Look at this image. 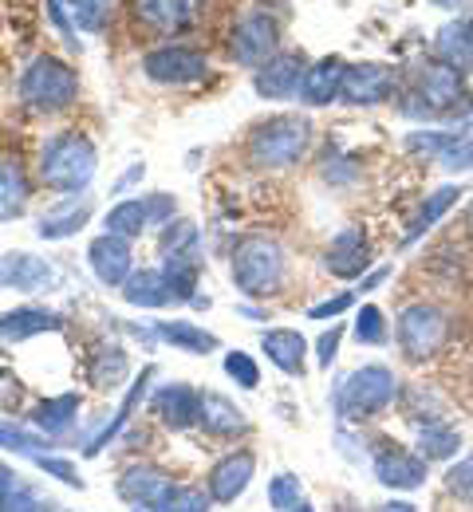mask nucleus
<instances>
[{"instance_id": "obj_39", "label": "nucleus", "mask_w": 473, "mask_h": 512, "mask_svg": "<svg viewBox=\"0 0 473 512\" xmlns=\"http://www.w3.org/2000/svg\"><path fill=\"white\" fill-rule=\"evenodd\" d=\"M198 245V225L194 221H166V229H162V241H158V249L162 256H174V253H190Z\"/></svg>"}, {"instance_id": "obj_42", "label": "nucleus", "mask_w": 473, "mask_h": 512, "mask_svg": "<svg viewBox=\"0 0 473 512\" xmlns=\"http://www.w3.org/2000/svg\"><path fill=\"white\" fill-rule=\"evenodd\" d=\"M296 501H304L300 497V477H292V473H276L269 481V505L276 512H288Z\"/></svg>"}, {"instance_id": "obj_55", "label": "nucleus", "mask_w": 473, "mask_h": 512, "mask_svg": "<svg viewBox=\"0 0 473 512\" xmlns=\"http://www.w3.org/2000/svg\"><path fill=\"white\" fill-rule=\"evenodd\" d=\"M462 28H466V36H470V44H473V16L466 20V24H462Z\"/></svg>"}, {"instance_id": "obj_19", "label": "nucleus", "mask_w": 473, "mask_h": 512, "mask_svg": "<svg viewBox=\"0 0 473 512\" xmlns=\"http://www.w3.org/2000/svg\"><path fill=\"white\" fill-rule=\"evenodd\" d=\"M261 351L269 355L272 367H280L284 375H304V359H308V339L296 327H269L261 335Z\"/></svg>"}, {"instance_id": "obj_34", "label": "nucleus", "mask_w": 473, "mask_h": 512, "mask_svg": "<svg viewBox=\"0 0 473 512\" xmlns=\"http://www.w3.org/2000/svg\"><path fill=\"white\" fill-rule=\"evenodd\" d=\"M107 233H115V237H123V241H131V237H142V229L150 225V213H146V197H127V201H119L111 213H107Z\"/></svg>"}, {"instance_id": "obj_4", "label": "nucleus", "mask_w": 473, "mask_h": 512, "mask_svg": "<svg viewBox=\"0 0 473 512\" xmlns=\"http://www.w3.org/2000/svg\"><path fill=\"white\" fill-rule=\"evenodd\" d=\"M79 99L75 67L56 56H36L20 75V103L32 111H64Z\"/></svg>"}, {"instance_id": "obj_12", "label": "nucleus", "mask_w": 473, "mask_h": 512, "mask_svg": "<svg viewBox=\"0 0 473 512\" xmlns=\"http://www.w3.org/2000/svg\"><path fill=\"white\" fill-rule=\"evenodd\" d=\"M131 241H123V237H115V233H103V237H95L91 245H87V264H91V272L99 276V284H107V288H119L127 276H131Z\"/></svg>"}, {"instance_id": "obj_8", "label": "nucleus", "mask_w": 473, "mask_h": 512, "mask_svg": "<svg viewBox=\"0 0 473 512\" xmlns=\"http://www.w3.org/2000/svg\"><path fill=\"white\" fill-rule=\"evenodd\" d=\"M142 71L154 79V83H198L209 75V60L198 48H186V44H166V48H154L142 56Z\"/></svg>"}, {"instance_id": "obj_1", "label": "nucleus", "mask_w": 473, "mask_h": 512, "mask_svg": "<svg viewBox=\"0 0 473 512\" xmlns=\"http://www.w3.org/2000/svg\"><path fill=\"white\" fill-rule=\"evenodd\" d=\"M95 170H99V154H95L91 138L79 130H64V134L48 138L40 150V178L60 193H83L91 186Z\"/></svg>"}, {"instance_id": "obj_7", "label": "nucleus", "mask_w": 473, "mask_h": 512, "mask_svg": "<svg viewBox=\"0 0 473 512\" xmlns=\"http://www.w3.org/2000/svg\"><path fill=\"white\" fill-rule=\"evenodd\" d=\"M229 48H233V60L241 67H265L276 56V48H280V24H276V16L261 12V8L257 12H245L233 24Z\"/></svg>"}, {"instance_id": "obj_56", "label": "nucleus", "mask_w": 473, "mask_h": 512, "mask_svg": "<svg viewBox=\"0 0 473 512\" xmlns=\"http://www.w3.org/2000/svg\"><path fill=\"white\" fill-rule=\"evenodd\" d=\"M466 225H470V233H473V201H470V213H466Z\"/></svg>"}, {"instance_id": "obj_38", "label": "nucleus", "mask_w": 473, "mask_h": 512, "mask_svg": "<svg viewBox=\"0 0 473 512\" xmlns=\"http://www.w3.org/2000/svg\"><path fill=\"white\" fill-rule=\"evenodd\" d=\"M135 512H209L202 489H190V485H174L154 509H135Z\"/></svg>"}, {"instance_id": "obj_46", "label": "nucleus", "mask_w": 473, "mask_h": 512, "mask_svg": "<svg viewBox=\"0 0 473 512\" xmlns=\"http://www.w3.org/2000/svg\"><path fill=\"white\" fill-rule=\"evenodd\" d=\"M343 323H332V331H324L320 335V343H316V359H320V367L328 371L332 363H336V355H339V343H343Z\"/></svg>"}, {"instance_id": "obj_45", "label": "nucleus", "mask_w": 473, "mask_h": 512, "mask_svg": "<svg viewBox=\"0 0 473 512\" xmlns=\"http://www.w3.org/2000/svg\"><path fill=\"white\" fill-rule=\"evenodd\" d=\"M32 461L44 469V473H52V477H60L64 485L71 489H83V481H79V473H75V465H71L68 457H52V453H32Z\"/></svg>"}, {"instance_id": "obj_16", "label": "nucleus", "mask_w": 473, "mask_h": 512, "mask_svg": "<svg viewBox=\"0 0 473 512\" xmlns=\"http://www.w3.org/2000/svg\"><path fill=\"white\" fill-rule=\"evenodd\" d=\"M406 146L434 154L446 170H470L473 166V138L470 134H458V130H450V134H434V130L422 134V130H418V134L406 138Z\"/></svg>"}, {"instance_id": "obj_21", "label": "nucleus", "mask_w": 473, "mask_h": 512, "mask_svg": "<svg viewBox=\"0 0 473 512\" xmlns=\"http://www.w3.org/2000/svg\"><path fill=\"white\" fill-rule=\"evenodd\" d=\"M418 99L426 103V111H442L450 103L462 99V75L454 67L438 64H422L418 67Z\"/></svg>"}, {"instance_id": "obj_20", "label": "nucleus", "mask_w": 473, "mask_h": 512, "mask_svg": "<svg viewBox=\"0 0 473 512\" xmlns=\"http://www.w3.org/2000/svg\"><path fill=\"white\" fill-rule=\"evenodd\" d=\"M170 489H174V477H166L154 465H135L119 477V497L138 505V509H154Z\"/></svg>"}, {"instance_id": "obj_5", "label": "nucleus", "mask_w": 473, "mask_h": 512, "mask_svg": "<svg viewBox=\"0 0 473 512\" xmlns=\"http://www.w3.org/2000/svg\"><path fill=\"white\" fill-rule=\"evenodd\" d=\"M395 394H399L395 371L383 363H371V367H359L355 375H347V383L336 390V410L339 418L363 422V418L383 414L395 402Z\"/></svg>"}, {"instance_id": "obj_9", "label": "nucleus", "mask_w": 473, "mask_h": 512, "mask_svg": "<svg viewBox=\"0 0 473 512\" xmlns=\"http://www.w3.org/2000/svg\"><path fill=\"white\" fill-rule=\"evenodd\" d=\"M395 83H399V75H395L391 67H383V64H351V67H343L339 99L359 103V107H363V103H367V107H375V103H387V99H391Z\"/></svg>"}, {"instance_id": "obj_11", "label": "nucleus", "mask_w": 473, "mask_h": 512, "mask_svg": "<svg viewBox=\"0 0 473 512\" xmlns=\"http://www.w3.org/2000/svg\"><path fill=\"white\" fill-rule=\"evenodd\" d=\"M304 75H308V64L300 52H276L269 64L257 67L253 87L261 99H296L304 87Z\"/></svg>"}, {"instance_id": "obj_36", "label": "nucleus", "mask_w": 473, "mask_h": 512, "mask_svg": "<svg viewBox=\"0 0 473 512\" xmlns=\"http://www.w3.org/2000/svg\"><path fill=\"white\" fill-rule=\"evenodd\" d=\"M438 60L446 67H454L458 75H462V71H473V44L462 24H446V28L438 32Z\"/></svg>"}, {"instance_id": "obj_33", "label": "nucleus", "mask_w": 473, "mask_h": 512, "mask_svg": "<svg viewBox=\"0 0 473 512\" xmlns=\"http://www.w3.org/2000/svg\"><path fill=\"white\" fill-rule=\"evenodd\" d=\"M458 197H462V190H458V186H442V190L430 193V197H426V205L418 209V217L410 221L403 245H414L422 233H430V229H434V221H442V217L454 209V201H458Z\"/></svg>"}, {"instance_id": "obj_27", "label": "nucleus", "mask_w": 473, "mask_h": 512, "mask_svg": "<svg viewBox=\"0 0 473 512\" xmlns=\"http://www.w3.org/2000/svg\"><path fill=\"white\" fill-rule=\"evenodd\" d=\"M28 197H32V186L20 170V162L0 158V221H16L28 209Z\"/></svg>"}, {"instance_id": "obj_47", "label": "nucleus", "mask_w": 473, "mask_h": 512, "mask_svg": "<svg viewBox=\"0 0 473 512\" xmlns=\"http://www.w3.org/2000/svg\"><path fill=\"white\" fill-rule=\"evenodd\" d=\"M351 304H355V296H351V292H339V296H332V300L308 308V320H336V316H343Z\"/></svg>"}, {"instance_id": "obj_43", "label": "nucleus", "mask_w": 473, "mask_h": 512, "mask_svg": "<svg viewBox=\"0 0 473 512\" xmlns=\"http://www.w3.org/2000/svg\"><path fill=\"white\" fill-rule=\"evenodd\" d=\"M446 489H450L458 501L473 505V453H466L458 465H450V473H446Z\"/></svg>"}, {"instance_id": "obj_26", "label": "nucleus", "mask_w": 473, "mask_h": 512, "mask_svg": "<svg viewBox=\"0 0 473 512\" xmlns=\"http://www.w3.org/2000/svg\"><path fill=\"white\" fill-rule=\"evenodd\" d=\"M87 217H91V197H75V201H68V205H60V209H52V213L40 217L36 237H44V241L75 237V233L87 225Z\"/></svg>"}, {"instance_id": "obj_35", "label": "nucleus", "mask_w": 473, "mask_h": 512, "mask_svg": "<svg viewBox=\"0 0 473 512\" xmlns=\"http://www.w3.org/2000/svg\"><path fill=\"white\" fill-rule=\"evenodd\" d=\"M131 363H127V351L123 347H99L95 359H91V371L87 379L99 386V390H115V386L127 379Z\"/></svg>"}, {"instance_id": "obj_41", "label": "nucleus", "mask_w": 473, "mask_h": 512, "mask_svg": "<svg viewBox=\"0 0 473 512\" xmlns=\"http://www.w3.org/2000/svg\"><path fill=\"white\" fill-rule=\"evenodd\" d=\"M225 375L241 386V390H257V386H261V367H257L253 355H245V351H229V355H225Z\"/></svg>"}, {"instance_id": "obj_13", "label": "nucleus", "mask_w": 473, "mask_h": 512, "mask_svg": "<svg viewBox=\"0 0 473 512\" xmlns=\"http://www.w3.org/2000/svg\"><path fill=\"white\" fill-rule=\"evenodd\" d=\"M324 264H328V272L339 276V280H355V276H363V272L371 268V245H367V233H363L359 225H351V229L336 233V237H332V245H328Z\"/></svg>"}, {"instance_id": "obj_48", "label": "nucleus", "mask_w": 473, "mask_h": 512, "mask_svg": "<svg viewBox=\"0 0 473 512\" xmlns=\"http://www.w3.org/2000/svg\"><path fill=\"white\" fill-rule=\"evenodd\" d=\"M146 213H150V225H166V221H174V197H170V193H154V197H146Z\"/></svg>"}, {"instance_id": "obj_32", "label": "nucleus", "mask_w": 473, "mask_h": 512, "mask_svg": "<svg viewBox=\"0 0 473 512\" xmlns=\"http://www.w3.org/2000/svg\"><path fill=\"white\" fill-rule=\"evenodd\" d=\"M158 335L166 343H174L178 351H190V355H209V351L221 347V339L213 331H205V327H198V323L190 320H162L158 323Z\"/></svg>"}, {"instance_id": "obj_24", "label": "nucleus", "mask_w": 473, "mask_h": 512, "mask_svg": "<svg viewBox=\"0 0 473 512\" xmlns=\"http://www.w3.org/2000/svg\"><path fill=\"white\" fill-rule=\"evenodd\" d=\"M198 276H202V260H198L194 249L162 256V280H166L174 304H194L198 300Z\"/></svg>"}, {"instance_id": "obj_2", "label": "nucleus", "mask_w": 473, "mask_h": 512, "mask_svg": "<svg viewBox=\"0 0 473 512\" xmlns=\"http://www.w3.org/2000/svg\"><path fill=\"white\" fill-rule=\"evenodd\" d=\"M308 142H312L308 119H300V115H276V119L261 123V127L249 134L245 158L257 170H284V166H296L304 158Z\"/></svg>"}, {"instance_id": "obj_31", "label": "nucleus", "mask_w": 473, "mask_h": 512, "mask_svg": "<svg viewBox=\"0 0 473 512\" xmlns=\"http://www.w3.org/2000/svg\"><path fill=\"white\" fill-rule=\"evenodd\" d=\"M32 418H36V426H40L48 438L68 434L71 426H75V418H79V394H75V390H68V394H56V398L40 402Z\"/></svg>"}, {"instance_id": "obj_49", "label": "nucleus", "mask_w": 473, "mask_h": 512, "mask_svg": "<svg viewBox=\"0 0 473 512\" xmlns=\"http://www.w3.org/2000/svg\"><path fill=\"white\" fill-rule=\"evenodd\" d=\"M20 398H24V390L16 383V375L12 371H0V410H16Z\"/></svg>"}, {"instance_id": "obj_17", "label": "nucleus", "mask_w": 473, "mask_h": 512, "mask_svg": "<svg viewBox=\"0 0 473 512\" xmlns=\"http://www.w3.org/2000/svg\"><path fill=\"white\" fill-rule=\"evenodd\" d=\"M56 280V268L44 256L32 253H8L0 264V284L12 292H44Z\"/></svg>"}, {"instance_id": "obj_3", "label": "nucleus", "mask_w": 473, "mask_h": 512, "mask_svg": "<svg viewBox=\"0 0 473 512\" xmlns=\"http://www.w3.org/2000/svg\"><path fill=\"white\" fill-rule=\"evenodd\" d=\"M284 280V249L272 237H241L233 249V284L241 296H269Z\"/></svg>"}, {"instance_id": "obj_23", "label": "nucleus", "mask_w": 473, "mask_h": 512, "mask_svg": "<svg viewBox=\"0 0 473 512\" xmlns=\"http://www.w3.org/2000/svg\"><path fill=\"white\" fill-rule=\"evenodd\" d=\"M198 422L205 426V434H213V438H237V434L249 430L245 414L225 394H213V390H205L202 402H198Z\"/></svg>"}, {"instance_id": "obj_15", "label": "nucleus", "mask_w": 473, "mask_h": 512, "mask_svg": "<svg viewBox=\"0 0 473 512\" xmlns=\"http://www.w3.org/2000/svg\"><path fill=\"white\" fill-rule=\"evenodd\" d=\"M426 457L406 453V449H379L375 453V477L387 489H422L426 485Z\"/></svg>"}, {"instance_id": "obj_52", "label": "nucleus", "mask_w": 473, "mask_h": 512, "mask_svg": "<svg viewBox=\"0 0 473 512\" xmlns=\"http://www.w3.org/2000/svg\"><path fill=\"white\" fill-rule=\"evenodd\" d=\"M379 512H418V509H414L410 501H391V505H383Z\"/></svg>"}, {"instance_id": "obj_50", "label": "nucleus", "mask_w": 473, "mask_h": 512, "mask_svg": "<svg viewBox=\"0 0 473 512\" xmlns=\"http://www.w3.org/2000/svg\"><path fill=\"white\" fill-rule=\"evenodd\" d=\"M8 501H12V473L0 469V512L8 509Z\"/></svg>"}, {"instance_id": "obj_54", "label": "nucleus", "mask_w": 473, "mask_h": 512, "mask_svg": "<svg viewBox=\"0 0 473 512\" xmlns=\"http://www.w3.org/2000/svg\"><path fill=\"white\" fill-rule=\"evenodd\" d=\"M288 512H316V509H312L308 501H296V505H292V509H288Z\"/></svg>"}, {"instance_id": "obj_53", "label": "nucleus", "mask_w": 473, "mask_h": 512, "mask_svg": "<svg viewBox=\"0 0 473 512\" xmlns=\"http://www.w3.org/2000/svg\"><path fill=\"white\" fill-rule=\"evenodd\" d=\"M430 4H434V8H462L466 0H430Z\"/></svg>"}, {"instance_id": "obj_51", "label": "nucleus", "mask_w": 473, "mask_h": 512, "mask_svg": "<svg viewBox=\"0 0 473 512\" xmlns=\"http://www.w3.org/2000/svg\"><path fill=\"white\" fill-rule=\"evenodd\" d=\"M387 272H391V268H375V272H371V276L363 280V292H375V288H379V284L387 280Z\"/></svg>"}, {"instance_id": "obj_30", "label": "nucleus", "mask_w": 473, "mask_h": 512, "mask_svg": "<svg viewBox=\"0 0 473 512\" xmlns=\"http://www.w3.org/2000/svg\"><path fill=\"white\" fill-rule=\"evenodd\" d=\"M339 83H343V60L328 56V60H320V64L308 67L300 95H304L308 103H316V107H320V103H332V99H339Z\"/></svg>"}, {"instance_id": "obj_25", "label": "nucleus", "mask_w": 473, "mask_h": 512, "mask_svg": "<svg viewBox=\"0 0 473 512\" xmlns=\"http://www.w3.org/2000/svg\"><path fill=\"white\" fill-rule=\"evenodd\" d=\"M48 8H52V20L64 32H68V16L75 20V28L87 32V36L103 32L107 20H111V0H48Z\"/></svg>"}, {"instance_id": "obj_14", "label": "nucleus", "mask_w": 473, "mask_h": 512, "mask_svg": "<svg viewBox=\"0 0 473 512\" xmlns=\"http://www.w3.org/2000/svg\"><path fill=\"white\" fill-rule=\"evenodd\" d=\"M135 24L154 32V36H174L190 28L194 20V0H131Z\"/></svg>"}, {"instance_id": "obj_40", "label": "nucleus", "mask_w": 473, "mask_h": 512, "mask_svg": "<svg viewBox=\"0 0 473 512\" xmlns=\"http://www.w3.org/2000/svg\"><path fill=\"white\" fill-rule=\"evenodd\" d=\"M387 320H383V312L375 308V304H367L359 316H355V339L363 343V347H383L387 343Z\"/></svg>"}, {"instance_id": "obj_22", "label": "nucleus", "mask_w": 473, "mask_h": 512, "mask_svg": "<svg viewBox=\"0 0 473 512\" xmlns=\"http://www.w3.org/2000/svg\"><path fill=\"white\" fill-rule=\"evenodd\" d=\"M64 316L60 312H48V308H16V312H4L0 316V339L4 343H24V339H36V335H48V331H60Z\"/></svg>"}, {"instance_id": "obj_28", "label": "nucleus", "mask_w": 473, "mask_h": 512, "mask_svg": "<svg viewBox=\"0 0 473 512\" xmlns=\"http://www.w3.org/2000/svg\"><path fill=\"white\" fill-rule=\"evenodd\" d=\"M150 379H154V367H146V371H142V379H135V386L127 390V398H123V406H119V414H115V422H107V430L91 438V446L83 449L87 457H99L103 449L111 446L115 438H119V430H123V426H127V422L135 418V410H138V406H142V398H146V386H150Z\"/></svg>"}, {"instance_id": "obj_37", "label": "nucleus", "mask_w": 473, "mask_h": 512, "mask_svg": "<svg viewBox=\"0 0 473 512\" xmlns=\"http://www.w3.org/2000/svg\"><path fill=\"white\" fill-rule=\"evenodd\" d=\"M458 446H462V438L446 422H430L418 434V457H426V461H450L458 453Z\"/></svg>"}, {"instance_id": "obj_6", "label": "nucleus", "mask_w": 473, "mask_h": 512, "mask_svg": "<svg viewBox=\"0 0 473 512\" xmlns=\"http://www.w3.org/2000/svg\"><path fill=\"white\" fill-rule=\"evenodd\" d=\"M395 339L403 347V355L410 363H422L430 355H438L450 339V320L442 308L434 304H410L399 323H395Z\"/></svg>"}, {"instance_id": "obj_29", "label": "nucleus", "mask_w": 473, "mask_h": 512, "mask_svg": "<svg viewBox=\"0 0 473 512\" xmlns=\"http://www.w3.org/2000/svg\"><path fill=\"white\" fill-rule=\"evenodd\" d=\"M123 300L135 308H166L170 304V288L162 280V268H142L123 280Z\"/></svg>"}, {"instance_id": "obj_10", "label": "nucleus", "mask_w": 473, "mask_h": 512, "mask_svg": "<svg viewBox=\"0 0 473 512\" xmlns=\"http://www.w3.org/2000/svg\"><path fill=\"white\" fill-rule=\"evenodd\" d=\"M253 473H257V457H253L249 449H237V453H225V457L209 469L205 489H209V497H213L217 505H233V501L249 489Z\"/></svg>"}, {"instance_id": "obj_18", "label": "nucleus", "mask_w": 473, "mask_h": 512, "mask_svg": "<svg viewBox=\"0 0 473 512\" xmlns=\"http://www.w3.org/2000/svg\"><path fill=\"white\" fill-rule=\"evenodd\" d=\"M198 402H202V390L186 383H170L154 394V414L170 426V430H190L198 422Z\"/></svg>"}, {"instance_id": "obj_44", "label": "nucleus", "mask_w": 473, "mask_h": 512, "mask_svg": "<svg viewBox=\"0 0 473 512\" xmlns=\"http://www.w3.org/2000/svg\"><path fill=\"white\" fill-rule=\"evenodd\" d=\"M0 446L16 449V453H40V449H52V438H40V434L16 430V426H0Z\"/></svg>"}]
</instances>
